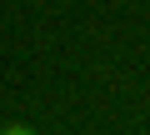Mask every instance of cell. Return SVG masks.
Wrapping results in <instances>:
<instances>
[{
  "mask_svg": "<svg viewBox=\"0 0 150 135\" xmlns=\"http://www.w3.org/2000/svg\"><path fill=\"white\" fill-rule=\"evenodd\" d=\"M5 135H35L30 125H5Z\"/></svg>",
  "mask_w": 150,
  "mask_h": 135,
  "instance_id": "cell-1",
  "label": "cell"
}]
</instances>
